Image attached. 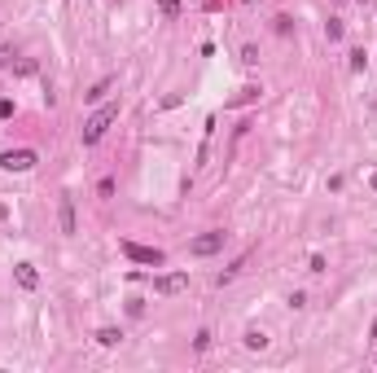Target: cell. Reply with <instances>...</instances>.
Segmentation results:
<instances>
[{"instance_id":"3","label":"cell","mask_w":377,"mask_h":373,"mask_svg":"<svg viewBox=\"0 0 377 373\" xmlns=\"http://www.w3.org/2000/svg\"><path fill=\"white\" fill-rule=\"evenodd\" d=\"M123 255H128L132 264H153V268H158L162 259H167L158 246H141V242H123Z\"/></svg>"},{"instance_id":"17","label":"cell","mask_w":377,"mask_h":373,"mask_svg":"<svg viewBox=\"0 0 377 373\" xmlns=\"http://www.w3.org/2000/svg\"><path fill=\"white\" fill-rule=\"evenodd\" d=\"M9 62H13V49H0V71H5Z\"/></svg>"},{"instance_id":"10","label":"cell","mask_w":377,"mask_h":373,"mask_svg":"<svg viewBox=\"0 0 377 373\" xmlns=\"http://www.w3.org/2000/svg\"><path fill=\"white\" fill-rule=\"evenodd\" d=\"M259 92H263V88H242V92H237V97H233V106H246V101H255V97H259Z\"/></svg>"},{"instance_id":"14","label":"cell","mask_w":377,"mask_h":373,"mask_svg":"<svg viewBox=\"0 0 377 373\" xmlns=\"http://www.w3.org/2000/svg\"><path fill=\"white\" fill-rule=\"evenodd\" d=\"M242 62L255 66V62H259V49H255V44H246V49H242Z\"/></svg>"},{"instance_id":"19","label":"cell","mask_w":377,"mask_h":373,"mask_svg":"<svg viewBox=\"0 0 377 373\" xmlns=\"http://www.w3.org/2000/svg\"><path fill=\"white\" fill-rule=\"evenodd\" d=\"M373 189H377V176H373Z\"/></svg>"},{"instance_id":"16","label":"cell","mask_w":377,"mask_h":373,"mask_svg":"<svg viewBox=\"0 0 377 373\" xmlns=\"http://www.w3.org/2000/svg\"><path fill=\"white\" fill-rule=\"evenodd\" d=\"M13 115V101H5V97H0V119H9Z\"/></svg>"},{"instance_id":"12","label":"cell","mask_w":377,"mask_h":373,"mask_svg":"<svg viewBox=\"0 0 377 373\" xmlns=\"http://www.w3.org/2000/svg\"><path fill=\"white\" fill-rule=\"evenodd\" d=\"M365 62H369V58H365V49H355V53H351V71L360 75V71H365Z\"/></svg>"},{"instance_id":"20","label":"cell","mask_w":377,"mask_h":373,"mask_svg":"<svg viewBox=\"0 0 377 373\" xmlns=\"http://www.w3.org/2000/svg\"><path fill=\"white\" fill-rule=\"evenodd\" d=\"M360 5H365V0H360Z\"/></svg>"},{"instance_id":"2","label":"cell","mask_w":377,"mask_h":373,"mask_svg":"<svg viewBox=\"0 0 377 373\" xmlns=\"http://www.w3.org/2000/svg\"><path fill=\"white\" fill-rule=\"evenodd\" d=\"M35 163H40L35 149H5V154H0V167L5 172H31Z\"/></svg>"},{"instance_id":"13","label":"cell","mask_w":377,"mask_h":373,"mask_svg":"<svg viewBox=\"0 0 377 373\" xmlns=\"http://www.w3.org/2000/svg\"><path fill=\"white\" fill-rule=\"evenodd\" d=\"M158 9L167 13V18H176V13H180V0H158Z\"/></svg>"},{"instance_id":"15","label":"cell","mask_w":377,"mask_h":373,"mask_svg":"<svg viewBox=\"0 0 377 373\" xmlns=\"http://www.w3.org/2000/svg\"><path fill=\"white\" fill-rule=\"evenodd\" d=\"M106 88H110V84H106V79H101V84H97L92 92H83V97H88V101H101V97H106Z\"/></svg>"},{"instance_id":"11","label":"cell","mask_w":377,"mask_h":373,"mask_svg":"<svg viewBox=\"0 0 377 373\" xmlns=\"http://www.w3.org/2000/svg\"><path fill=\"white\" fill-rule=\"evenodd\" d=\"M325 35H329V40H342V22L329 18V22H325Z\"/></svg>"},{"instance_id":"18","label":"cell","mask_w":377,"mask_h":373,"mask_svg":"<svg viewBox=\"0 0 377 373\" xmlns=\"http://www.w3.org/2000/svg\"><path fill=\"white\" fill-rule=\"evenodd\" d=\"M373 338H377V321H373Z\"/></svg>"},{"instance_id":"8","label":"cell","mask_w":377,"mask_h":373,"mask_svg":"<svg viewBox=\"0 0 377 373\" xmlns=\"http://www.w3.org/2000/svg\"><path fill=\"white\" fill-rule=\"evenodd\" d=\"M97 342H101V347H119V342H123V329H115V325L97 329Z\"/></svg>"},{"instance_id":"4","label":"cell","mask_w":377,"mask_h":373,"mask_svg":"<svg viewBox=\"0 0 377 373\" xmlns=\"http://www.w3.org/2000/svg\"><path fill=\"white\" fill-rule=\"evenodd\" d=\"M215 251H224V233H202V238L189 242V255H198V259L215 255Z\"/></svg>"},{"instance_id":"1","label":"cell","mask_w":377,"mask_h":373,"mask_svg":"<svg viewBox=\"0 0 377 373\" xmlns=\"http://www.w3.org/2000/svg\"><path fill=\"white\" fill-rule=\"evenodd\" d=\"M115 119H119V106H101L97 115H88V119H83L79 141H83V145H97V141H101V136L110 132V123H115Z\"/></svg>"},{"instance_id":"9","label":"cell","mask_w":377,"mask_h":373,"mask_svg":"<svg viewBox=\"0 0 377 373\" xmlns=\"http://www.w3.org/2000/svg\"><path fill=\"white\" fill-rule=\"evenodd\" d=\"M246 347L250 351H263V347H268V334H263V329H246Z\"/></svg>"},{"instance_id":"7","label":"cell","mask_w":377,"mask_h":373,"mask_svg":"<svg viewBox=\"0 0 377 373\" xmlns=\"http://www.w3.org/2000/svg\"><path fill=\"white\" fill-rule=\"evenodd\" d=\"M58 219H62V233H75V198H71V193H62V211H58Z\"/></svg>"},{"instance_id":"5","label":"cell","mask_w":377,"mask_h":373,"mask_svg":"<svg viewBox=\"0 0 377 373\" xmlns=\"http://www.w3.org/2000/svg\"><path fill=\"white\" fill-rule=\"evenodd\" d=\"M185 285H189V272H167V277L153 281V290H158V295H180Z\"/></svg>"},{"instance_id":"6","label":"cell","mask_w":377,"mask_h":373,"mask_svg":"<svg viewBox=\"0 0 377 373\" xmlns=\"http://www.w3.org/2000/svg\"><path fill=\"white\" fill-rule=\"evenodd\" d=\"M13 277H18V285H22V290H35V285H40L35 264H13Z\"/></svg>"}]
</instances>
